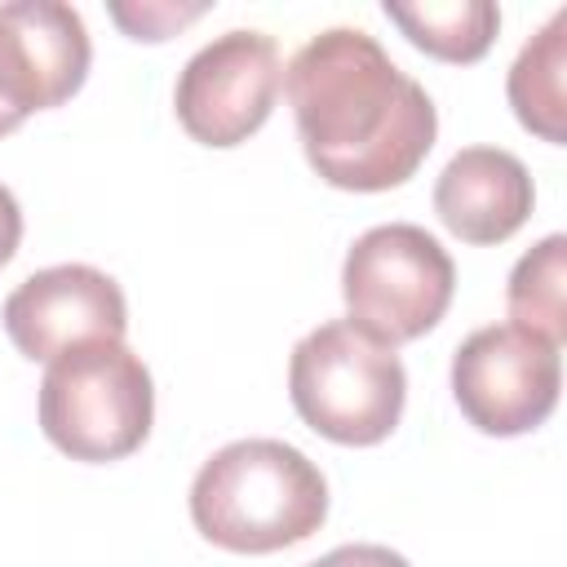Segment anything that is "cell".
<instances>
[{"instance_id": "1", "label": "cell", "mask_w": 567, "mask_h": 567, "mask_svg": "<svg viewBox=\"0 0 567 567\" xmlns=\"http://www.w3.org/2000/svg\"><path fill=\"white\" fill-rule=\"evenodd\" d=\"M284 93L310 168L337 190L403 186L430 155L439 111L363 27H328L306 40Z\"/></svg>"}, {"instance_id": "2", "label": "cell", "mask_w": 567, "mask_h": 567, "mask_svg": "<svg viewBox=\"0 0 567 567\" xmlns=\"http://www.w3.org/2000/svg\"><path fill=\"white\" fill-rule=\"evenodd\" d=\"M328 518L323 470L284 439H235L190 483V523L230 554H275Z\"/></svg>"}, {"instance_id": "3", "label": "cell", "mask_w": 567, "mask_h": 567, "mask_svg": "<svg viewBox=\"0 0 567 567\" xmlns=\"http://www.w3.org/2000/svg\"><path fill=\"white\" fill-rule=\"evenodd\" d=\"M288 399L315 434L372 447L390 439L403 416L408 372L390 346L372 341L350 319H332L292 346Z\"/></svg>"}, {"instance_id": "4", "label": "cell", "mask_w": 567, "mask_h": 567, "mask_svg": "<svg viewBox=\"0 0 567 567\" xmlns=\"http://www.w3.org/2000/svg\"><path fill=\"white\" fill-rule=\"evenodd\" d=\"M155 421V385L124 341H84L49 359L40 381V430L71 461H120Z\"/></svg>"}, {"instance_id": "5", "label": "cell", "mask_w": 567, "mask_h": 567, "mask_svg": "<svg viewBox=\"0 0 567 567\" xmlns=\"http://www.w3.org/2000/svg\"><path fill=\"white\" fill-rule=\"evenodd\" d=\"M456 266L447 248L412 221L363 230L341 261V297L350 323L381 346L425 337L452 306Z\"/></svg>"}, {"instance_id": "6", "label": "cell", "mask_w": 567, "mask_h": 567, "mask_svg": "<svg viewBox=\"0 0 567 567\" xmlns=\"http://www.w3.org/2000/svg\"><path fill=\"white\" fill-rule=\"evenodd\" d=\"M558 346L518 323H487L452 354V399L478 434L514 439L545 425L558 408Z\"/></svg>"}, {"instance_id": "7", "label": "cell", "mask_w": 567, "mask_h": 567, "mask_svg": "<svg viewBox=\"0 0 567 567\" xmlns=\"http://www.w3.org/2000/svg\"><path fill=\"white\" fill-rule=\"evenodd\" d=\"M279 89V44L266 31L235 27L190 53L173 89V111L195 142L239 146L270 120Z\"/></svg>"}, {"instance_id": "8", "label": "cell", "mask_w": 567, "mask_h": 567, "mask_svg": "<svg viewBox=\"0 0 567 567\" xmlns=\"http://www.w3.org/2000/svg\"><path fill=\"white\" fill-rule=\"evenodd\" d=\"M0 319L22 359L49 363L84 341H124L128 301L106 270L84 261H62L27 275L4 297Z\"/></svg>"}, {"instance_id": "9", "label": "cell", "mask_w": 567, "mask_h": 567, "mask_svg": "<svg viewBox=\"0 0 567 567\" xmlns=\"http://www.w3.org/2000/svg\"><path fill=\"white\" fill-rule=\"evenodd\" d=\"M93 62L84 18L62 0L0 4V102L27 120L80 93Z\"/></svg>"}, {"instance_id": "10", "label": "cell", "mask_w": 567, "mask_h": 567, "mask_svg": "<svg viewBox=\"0 0 567 567\" xmlns=\"http://www.w3.org/2000/svg\"><path fill=\"white\" fill-rule=\"evenodd\" d=\"M536 204L527 164L501 146L456 151L434 182V213L461 244H505Z\"/></svg>"}, {"instance_id": "11", "label": "cell", "mask_w": 567, "mask_h": 567, "mask_svg": "<svg viewBox=\"0 0 567 567\" xmlns=\"http://www.w3.org/2000/svg\"><path fill=\"white\" fill-rule=\"evenodd\" d=\"M567 9H558L514 58L505 93L518 124L554 146L567 142Z\"/></svg>"}, {"instance_id": "12", "label": "cell", "mask_w": 567, "mask_h": 567, "mask_svg": "<svg viewBox=\"0 0 567 567\" xmlns=\"http://www.w3.org/2000/svg\"><path fill=\"white\" fill-rule=\"evenodd\" d=\"M385 18L430 58L439 62H478L496 31H501V9L492 0H421V4H381Z\"/></svg>"}, {"instance_id": "13", "label": "cell", "mask_w": 567, "mask_h": 567, "mask_svg": "<svg viewBox=\"0 0 567 567\" xmlns=\"http://www.w3.org/2000/svg\"><path fill=\"white\" fill-rule=\"evenodd\" d=\"M563 279H567V239L545 235L509 270V288H505L509 323L540 332L545 341L563 346V337H567V297H563L567 284Z\"/></svg>"}, {"instance_id": "14", "label": "cell", "mask_w": 567, "mask_h": 567, "mask_svg": "<svg viewBox=\"0 0 567 567\" xmlns=\"http://www.w3.org/2000/svg\"><path fill=\"white\" fill-rule=\"evenodd\" d=\"M208 4H173V0H142V4H111V18L133 40H168L177 27L195 22Z\"/></svg>"}, {"instance_id": "15", "label": "cell", "mask_w": 567, "mask_h": 567, "mask_svg": "<svg viewBox=\"0 0 567 567\" xmlns=\"http://www.w3.org/2000/svg\"><path fill=\"white\" fill-rule=\"evenodd\" d=\"M306 567H412V563L403 554H394L390 545H363V540H354V545L328 549L323 558H315Z\"/></svg>"}, {"instance_id": "16", "label": "cell", "mask_w": 567, "mask_h": 567, "mask_svg": "<svg viewBox=\"0 0 567 567\" xmlns=\"http://www.w3.org/2000/svg\"><path fill=\"white\" fill-rule=\"evenodd\" d=\"M18 244H22V208H18L13 190L0 186V266H9Z\"/></svg>"}, {"instance_id": "17", "label": "cell", "mask_w": 567, "mask_h": 567, "mask_svg": "<svg viewBox=\"0 0 567 567\" xmlns=\"http://www.w3.org/2000/svg\"><path fill=\"white\" fill-rule=\"evenodd\" d=\"M18 124H22V120H18V115H13V111H9L4 102H0V137H4V133H13Z\"/></svg>"}]
</instances>
